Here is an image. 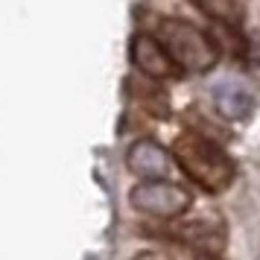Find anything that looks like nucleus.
Instances as JSON below:
<instances>
[{
	"label": "nucleus",
	"mask_w": 260,
	"mask_h": 260,
	"mask_svg": "<svg viewBox=\"0 0 260 260\" xmlns=\"http://www.w3.org/2000/svg\"><path fill=\"white\" fill-rule=\"evenodd\" d=\"M173 161H176L190 181H196L208 193H222L234 184L237 164L219 143L208 141L199 132H181L173 143Z\"/></svg>",
	"instance_id": "1"
},
{
	"label": "nucleus",
	"mask_w": 260,
	"mask_h": 260,
	"mask_svg": "<svg viewBox=\"0 0 260 260\" xmlns=\"http://www.w3.org/2000/svg\"><path fill=\"white\" fill-rule=\"evenodd\" d=\"M158 41L181 73H208L219 61L216 38L181 18H164L158 24Z\"/></svg>",
	"instance_id": "2"
},
{
	"label": "nucleus",
	"mask_w": 260,
	"mask_h": 260,
	"mask_svg": "<svg viewBox=\"0 0 260 260\" xmlns=\"http://www.w3.org/2000/svg\"><path fill=\"white\" fill-rule=\"evenodd\" d=\"M129 202L135 211L146 213V216L173 222V219H181L187 213L193 196H190L187 187L164 178V181H141V184H135L129 193Z\"/></svg>",
	"instance_id": "3"
},
{
	"label": "nucleus",
	"mask_w": 260,
	"mask_h": 260,
	"mask_svg": "<svg viewBox=\"0 0 260 260\" xmlns=\"http://www.w3.org/2000/svg\"><path fill=\"white\" fill-rule=\"evenodd\" d=\"M170 237L181 243V246L193 248L199 254H211V257H219V251L225 248V225L213 216H202V219H184V222H176L167 228Z\"/></svg>",
	"instance_id": "4"
},
{
	"label": "nucleus",
	"mask_w": 260,
	"mask_h": 260,
	"mask_svg": "<svg viewBox=\"0 0 260 260\" xmlns=\"http://www.w3.org/2000/svg\"><path fill=\"white\" fill-rule=\"evenodd\" d=\"M129 61H132V68H138L146 79H155V82H167V79H178L181 76V71L176 68V61L170 59L167 50L161 47V41L152 36H146V32L132 38Z\"/></svg>",
	"instance_id": "5"
},
{
	"label": "nucleus",
	"mask_w": 260,
	"mask_h": 260,
	"mask_svg": "<svg viewBox=\"0 0 260 260\" xmlns=\"http://www.w3.org/2000/svg\"><path fill=\"white\" fill-rule=\"evenodd\" d=\"M126 167L141 181H164L173 173V155L152 138H138L126 149Z\"/></svg>",
	"instance_id": "6"
},
{
	"label": "nucleus",
	"mask_w": 260,
	"mask_h": 260,
	"mask_svg": "<svg viewBox=\"0 0 260 260\" xmlns=\"http://www.w3.org/2000/svg\"><path fill=\"white\" fill-rule=\"evenodd\" d=\"M213 106L216 111L222 114L225 120H248L254 114V96L251 91L240 88V85H231V82H222L213 88Z\"/></svg>",
	"instance_id": "7"
},
{
	"label": "nucleus",
	"mask_w": 260,
	"mask_h": 260,
	"mask_svg": "<svg viewBox=\"0 0 260 260\" xmlns=\"http://www.w3.org/2000/svg\"><path fill=\"white\" fill-rule=\"evenodd\" d=\"M190 3L219 26H240V21H243V3L240 0H190Z\"/></svg>",
	"instance_id": "8"
},
{
	"label": "nucleus",
	"mask_w": 260,
	"mask_h": 260,
	"mask_svg": "<svg viewBox=\"0 0 260 260\" xmlns=\"http://www.w3.org/2000/svg\"><path fill=\"white\" fill-rule=\"evenodd\" d=\"M246 56H248V61L260 64V38L254 41V44H248V47H246Z\"/></svg>",
	"instance_id": "9"
},
{
	"label": "nucleus",
	"mask_w": 260,
	"mask_h": 260,
	"mask_svg": "<svg viewBox=\"0 0 260 260\" xmlns=\"http://www.w3.org/2000/svg\"><path fill=\"white\" fill-rule=\"evenodd\" d=\"M132 260H170L167 254H161V251H138Z\"/></svg>",
	"instance_id": "10"
},
{
	"label": "nucleus",
	"mask_w": 260,
	"mask_h": 260,
	"mask_svg": "<svg viewBox=\"0 0 260 260\" xmlns=\"http://www.w3.org/2000/svg\"><path fill=\"white\" fill-rule=\"evenodd\" d=\"M196 260H222V257H211V254H199Z\"/></svg>",
	"instance_id": "11"
}]
</instances>
